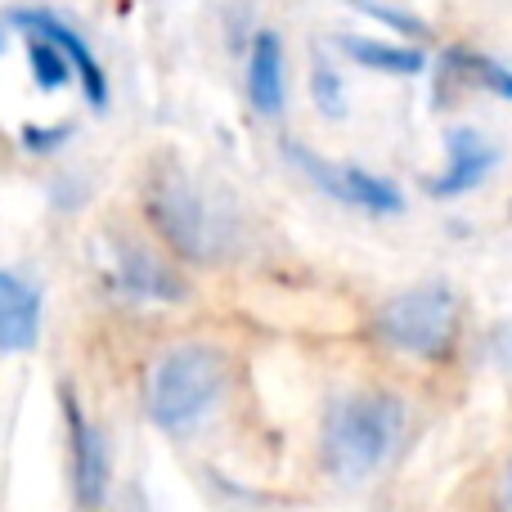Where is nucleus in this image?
Here are the masks:
<instances>
[{
    "label": "nucleus",
    "mask_w": 512,
    "mask_h": 512,
    "mask_svg": "<svg viewBox=\"0 0 512 512\" xmlns=\"http://www.w3.org/2000/svg\"><path fill=\"white\" fill-rule=\"evenodd\" d=\"M418 441V409L391 387H346L319 418V468L337 490H364L396 472Z\"/></svg>",
    "instance_id": "nucleus-1"
},
{
    "label": "nucleus",
    "mask_w": 512,
    "mask_h": 512,
    "mask_svg": "<svg viewBox=\"0 0 512 512\" xmlns=\"http://www.w3.org/2000/svg\"><path fill=\"white\" fill-rule=\"evenodd\" d=\"M373 342L409 364H445L468 337V297L450 279H423L391 292L369 315Z\"/></svg>",
    "instance_id": "nucleus-2"
},
{
    "label": "nucleus",
    "mask_w": 512,
    "mask_h": 512,
    "mask_svg": "<svg viewBox=\"0 0 512 512\" xmlns=\"http://www.w3.org/2000/svg\"><path fill=\"white\" fill-rule=\"evenodd\" d=\"M230 391V360L212 342H180L149 373V418L171 436H185L216 414Z\"/></svg>",
    "instance_id": "nucleus-3"
},
{
    "label": "nucleus",
    "mask_w": 512,
    "mask_h": 512,
    "mask_svg": "<svg viewBox=\"0 0 512 512\" xmlns=\"http://www.w3.org/2000/svg\"><path fill=\"white\" fill-rule=\"evenodd\" d=\"M144 212H149L158 239L185 261H221L230 252L234 234L225 212L207 203V194L180 171H158L144 189Z\"/></svg>",
    "instance_id": "nucleus-4"
},
{
    "label": "nucleus",
    "mask_w": 512,
    "mask_h": 512,
    "mask_svg": "<svg viewBox=\"0 0 512 512\" xmlns=\"http://www.w3.org/2000/svg\"><path fill=\"white\" fill-rule=\"evenodd\" d=\"M288 158L297 162L301 176H306L310 185H319L328 198H337L342 207H355V212H369V216L405 212V194H400L387 176H378V171L355 167V162L319 158V153L301 149V144H288Z\"/></svg>",
    "instance_id": "nucleus-5"
},
{
    "label": "nucleus",
    "mask_w": 512,
    "mask_h": 512,
    "mask_svg": "<svg viewBox=\"0 0 512 512\" xmlns=\"http://www.w3.org/2000/svg\"><path fill=\"white\" fill-rule=\"evenodd\" d=\"M14 23L27 27L32 36H41V41L59 45L63 59H68L72 72H77L81 90H86V104L90 108H104L108 104V81H104V68H99L95 50H90V45L81 41V36L72 32L59 14H50V9H14Z\"/></svg>",
    "instance_id": "nucleus-6"
},
{
    "label": "nucleus",
    "mask_w": 512,
    "mask_h": 512,
    "mask_svg": "<svg viewBox=\"0 0 512 512\" xmlns=\"http://www.w3.org/2000/svg\"><path fill=\"white\" fill-rule=\"evenodd\" d=\"M63 418H68V445H72V477H77V495L81 504H99L108 490V450H104V436L95 432L86 414H81L77 396L63 391Z\"/></svg>",
    "instance_id": "nucleus-7"
},
{
    "label": "nucleus",
    "mask_w": 512,
    "mask_h": 512,
    "mask_svg": "<svg viewBox=\"0 0 512 512\" xmlns=\"http://www.w3.org/2000/svg\"><path fill=\"white\" fill-rule=\"evenodd\" d=\"M495 162H499L495 144H490L481 131H472V126H459V131L445 135V176L432 180V194L436 198L468 194V189H477L481 180L490 176Z\"/></svg>",
    "instance_id": "nucleus-8"
},
{
    "label": "nucleus",
    "mask_w": 512,
    "mask_h": 512,
    "mask_svg": "<svg viewBox=\"0 0 512 512\" xmlns=\"http://www.w3.org/2000/svg\"><path fill=\"white\" fill-rule=\"evenodd\" d=\"M248 99L261 117H279L288 99V72H283V41L279 32L261 27L248 50Z\"/></svg>",
    "instance_id": "nucleus-9"
},
{
    "label": "nucleus",
    "mask_w": 512,
    "mask_h": 512,
    "mask_svg": "<svg viewBox=\"0 0 512 512\" xmlns=\"http://www.w3.org/2000/svg\"><path fill=\"white\" fill-rule=\"evenodd\" d=\"M41 333V297L18 274L0 270V351H27Z\"/></svg>",
    "instance_id": "nucleus-10"
},
{
    "label": "nucleus",
    "mask_w": 512,
    "mask_h": 512,
    "mask_svg": "<svg viewBox=\"0 0 512 512\" xmlns=\"http://www.w3.org/2000/svg\"><path fill=\"white\" fill-rule=\"evenodd\" d=\"M117 274H122V283L131 292H140V297H153V301L185 297V283H180L158 256L135 248V243H122V248H117Z\"/></svg>",
    "instance_id": "nucleus-11"
},
{
    "label": "nucleus",
    "mask_w": 512,
    "mask_h": 512,
    "mask_svg": "<svg viewBox=\"0 0 512 512\" xmlns=\"http://www.w3.org/2000/svg\"><path fill=\"white\" fill-rule=\"evenodd\" d=\"M337 45H342L355 63H364V68H373V72H391V77H418V72L427 68V54L414 50V45L369 41V36H342Z\"/></svg>",
    "instance_id": "nucleus-12"
},
{
    "label": "nucleus",
    "mask_w": 512,
    "mask_h": 512,
    "mask_svg": "<svg viewBox=\"0 0 512 512\" xmlns=\"http://www.w3.org/2000/svg\"><path fill=\"white\" fill-rule=\"evenodd\" d=\"M463 512H512V450L490 459L463 490Z\"/></svg>",
    "instance_id": "nucleus-13"
},
{
    "label": "nucleus",
    "mask_w": 512,
    "mask_h": 512,
    "mask_svg": "<svg viewBox=\"0 0 512 512\" xmlns=\"http://www.w3.org/2000/svg\"><path fill=\"white\" fill-rule=\"evenodd\" d=\"M32 77H36V86H41V90H59V86H68L72 63L63 59L59 45L32 36Z\"/></svg>",
    "instance_id": "nucleus-14"
},
{
    "label": "nucleus",
    "mask_w": 512,
    "mask_h": 512,
    "mask_svg": "<svg viewBox=\"0 0 512 512\" xmlns=\"http://www.w3.org/2000/svg\"><path fill=\"white\" fill-rule=\"evenodd\" d=\"M310 86H315V99H319V108H324L328 117H342V81H337V72H333V63L328 59H319L315 63V77H310Z\"/></svg>",
    "instance_id": "nucleus-15"
},
{
    "label": "nucleus",
    "mask_w": 512,
    "mask_h": 512,
    "mask_svg": "<svg viewBox=\"0 0 512 512\" xmlns=\"http://www.w3.org/2000/svg\"><path fill=\"white\" fill-rule=\"evenodd\" d=\"M364 14H373V18H382V23H391L396 32H414V36H423V23H418L414 14H400V9H387V5H360Z\"/></svg>",
    "instance_id": "nucleus-16"
}]
</instances>
